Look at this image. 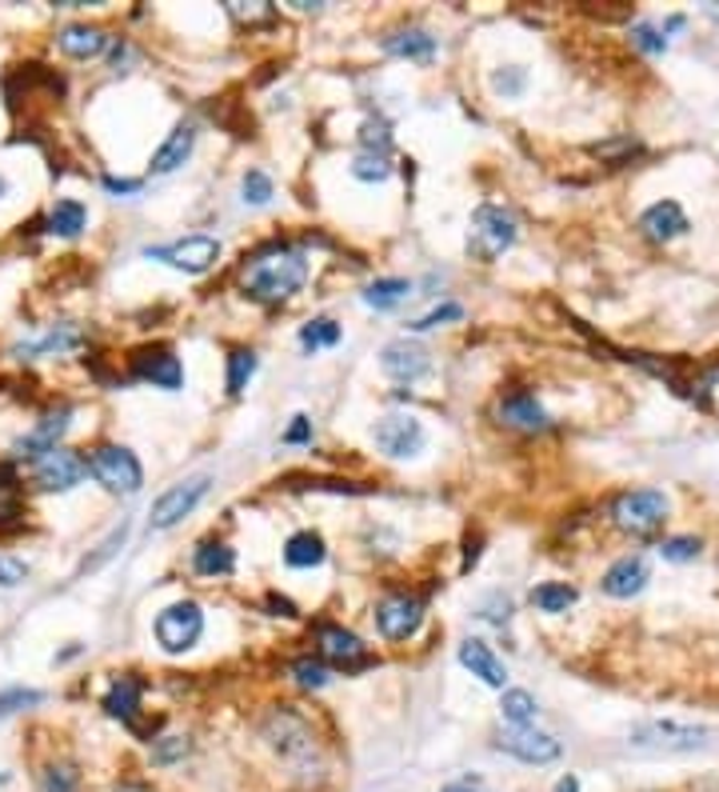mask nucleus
<instances>
[{
	"label": "nucleus",
	"mask_w": 719,
	"mask_h": 792,
	"mask_svg": "<svg viewBox=\"0 0 719 792\" xmlns=\"http://www.w3.org/2000/svg\"><path fill=\"white\" fill-rule=\"evenodd\" d=\"M24 509H20V481L9 464H0V529H17Z\"/></svg>",
	"instance_id": "nucleus-32"
},
{
	"label": "nucleus",
	"mask_w": 719,
	"mask_h": 792,
	"mask_svg": "<svg viewBox=\"0 0 719 792\" xmlns=\"http://www.w3.org/2000/svg\"><path fill=\"white\" fill-rule=\"evenodd\" d=\"M240 281H244L249 297H256V301L264 304H280V301H288L292 292L304 289V281H308V261H304L300 249L272 244V249L256 252V257L244 264Z\"/></svg>",
	"instance_id": "nucleus-1"
},
{
	"label": "nucleus",
	"mask_w": 719,
	"mask_h": 792,
	"mask_svg": "<svg viewBox=\"0 0 719 792\" xmlns=\"http://www.w3.org/2000/svg\"><path fill=\"white\" fill-rule=\"evenodd\" d=\"M124 537H129V524H120V529H117V532H112L109 541L100 544V552H97V557H89V561L80 564V572H92V569H100V564L109 561L112 552H117V549H120V544H124Z\"/></svg>",
	"instance_id": "nucleus-46"
},
{
	"label": "nucleus",
	"mask_w": 719,
	"mask_h": 792,
	"mask_svg": "<svg viewBox=\"0 0 719 792\" xmlns=\"http://www.w3.org/2000/svg\"><path fill=\"white\" fill-rule=\"evenodd\" d=\"M479 616H484V621H492V624H504L512 616V601L496 592V596H488V601L479 604Z\"/></svg>",
	"instance_id": "nucleus-49"
},
{
	"label": "nucleus",
	"mask_w": 719,
	"mask_h": 792,
	"mask_svg": "<svg viewBox=\"0 0 719 792\" xmlns=\"http://www.w3.org/2000/svg\"><path fill=\"white\" fill-rule=\"evenodd\" d=\"M109 192H140V181H120V177H104Z\"/></svg>",
	"instance_id": "nucleus-52"
},
{
	"label": "nucleus",
	"mask_w": 719,
	"mask_h": 792,
	"mask_svg": "<svg viewBox=\"0 0 719 792\" xmlns=\"http://www.w3.org/2000/svg\"><path fill=\"white\" fill-rule=\"evenodd\" d=\"M140 692H144V684H140L136 676H117V681L109 684V692H104V712L120 724H136Z\"/></svg>",
	"instance_id": "nucleus-24"
},
{
	"label": "nucleus",
	"mask_w": 719,
	"mask_h": 792,
	"mask_svg": "<svg viewBox=\"0 0 719 792\" xmlns=\"http://www.w3.org/2000/svg\"><path fill=\"white\" fill-rule=\"evenodd\" d=\"M639 229H644V237H651V241H676V237L688 232V217H683V209H679L676 201H656L651 209H644Z\"/></svg>",
	"instance_id": "nucleus-21"
},
{
	"label": "nucleus",
	"mask_w": 719,
	"mask_h": 792,
	"mask_svg": "<svg viewBox=\"0 0 719 792\" xmlns=\"http://www.w3.org/2000/svg\"><path fill=\"white\" fill-rule=\"evenodd\" d=\"M264 736H269L272 749H276L280 756H304V752H312L308 724H304V716H296L292 709L272 712L269 724H264Z\"/></svg>",
	"instance_id": "nucleus-15"
},
{
	"label": "nucleus",
	"mask_w": 719,
	"mask_h": 792,
	"mask_svg": "<svg viewBox=\"0 0 719 792\" xmlns=\"http://www.w3.org/2000/svg\"><path fill=\"white\" fill-rule=\"evenodd\" d=\"M312 441V421L308 417H292V429L284 432V444H308Z\"/></svg>",
	"instance_id": "nucleus-51"
},
{
	"label": "nucleus",
	"mask_w": 719,
	"mask_h": 792,
	"mask_svg": "<svg viewBox=\"0 0 719 792\" xmlns=\"http://www.w3.org/2000/svg\"><path fill=\"white\" fill-rule=\"evenodd\" d=\"M711 744V729L703 724H679V721H639L628 732L631 752L648 756H679V752H699Z\"/></svg>",
	"instance_id": "nucleus-2"
},
{
	"label": "nucleus",
	"mask_w": 719,
	"mask_h": 792,
	"mask_svg": "<svg viewBox=\"0 0 719 792\" xmlns=\"http://www.w3.org/2000/svg\"><path fill=\"white\" fill-rule=\"evenodd\" d=\"M192 569H196L200 577H229V572L236 569V552L220 541H204L192 552Z\"/></svg>",
	"instance_id": "nucleus-28"
},
{
	"label": "nucleus",
	"mask_w": 719,
	"mask_h": 792,
	"mask_svg": "<svg viewBox=\"0 0 719 792\" xmlns=\"http://www.w3.org/2000/svg\"><path fill=\"white\" fill-rule=\"evenodd\" d=\"M352 177L364 184H379L392 177V161L388 157H376V152H360L356 161H352Z\"/></svg>",
	"instance_id": "nucleus-36"
},
{
	"label": "nucleus",
	"mask_w": 719,
	"mask_h": 792,
	"mask_svg": "<svg viewBox=\"0 0 719 792\" xmlns=\"http://www.w3.org/2000/svg\"><path fill=\"white\" fill-rule=\"evenodd\" d=\"M57 44L72 61H92V57H100V52L109 49V32L97 29V24H64L57 32Z\"/></svg>",
	"instance_id": "nucleus-20"
},
{
	"label": "nucleus",
	"mask_w": 719,
	"mask_h": 792,
	"mask_svg": "<svg viewBox=\"0 0 719 792\" xmlns=\"http://www.w3.org/2000/svg\"><path fill=\"white\" fill-rule=\"evenodd\" d=\"M292 672H296V681L304 684V689H324V684L332 681V672L324 669L320 661H312V656H304V661L292 664Z\"/></svg>",
	"instance_id": "nucleus-45"
},
{
	"label": "nucleus",
	"mask_w": 719,
	"mask_h": 792,
	"mask_svg": "<svg viewBox=\"0 0 719 792\" xmlns=\"http://www.w3.org/2000/svg\"><path fill=\"white\" fill-rule=\"evenodd\" d=\"M439 792H492L488 784L479 781L476 772H464V776H456V781H448Z\"/></svg>",
	"instance_id": "nucleus-50"
},
{
	"label": "nucleus",
	"mask_w": 719,
	"mask_h": 792,
	"mask_svg": "<svg viewBox=\"0 0 719 792\" xmlns=\"http://www.w3.org/2000/svg\"><path fill=\"white\" fill-rule=\"evenodd\" d=\"M29 577V564L20 561V557H4L0 552V589H12V584H20Z\"/></svg>",
	"instance_id": "nucleus-47"
},
{
	"label": "nucleus",
	"mask_w": 719,
	"mask_h": 792,
	"mask_svg": "<svg viewBox=\"0 0 719 792\" xmlns=\"http://www.w3.org/2000/svg\"><path fill=\"white\" fill-rule=\"evenodd\" d=\"M579 592L571 589V584H539V589H531V604H536L539 612H568L571 604H576Z\"/></svg>",
	"instance_id": "nucleus-33"
},
{
	"label": "nucleus",
	"mask_w": 719,
	"mask_h": 792,
	"mask_svg": "<svg viewBox=\"0 0 719 792\" xmlns=\"http://www.w3.org/2000/svg\"><path fill=\"white\" fill-rule=\"evenodd\" d=\"M372 441H376V449L384 452V457H392V461H408V457H416L419 449H424V424L412 417V412H388V417H379L376 429H372Z\"/></svg>",
	"instance_id": "nucleus-7"
},
{
	"label": "nucleus",
	"mask_w": 719,
	"mask_h": 792,
	"mask_svg": "<svg viewBox=\"0 0 719 792\" xmlns=\"http://www.w3.org/2000/svg\"><path fill=\"white\" fill-rule=\"evenodd\" d=\"M269 609L276 612V616H296V604L284 601V596H269Z\"/></svg>",
	"instance_id": "nucleus-53"
},
{
	"label": "nucleus",
	"mask_w": 719,
	"mask_h": 792,
	"mask_svg": "<svg viewBox=\"0 0 719 792\" xmlns=\"http://www.w3.org/2000/svg\"><path fill=\"white\" fill-rule=\"evenodd\" d=\"M499 712H504V721H508L512 729H531L539 704L528 689H504V696H499Z\"/></svg>",
	"instance_id": "nucleus-30"
},
{
	"label": "nucleus",
	"mask_w": 719,
	"mask_h": 792,
	"mask_svg": "<svg viewBox=\"0 0 719 792\" xmlns=\"http://www.w3.org/2000/svg\"><path fill=\"white\" fill-rule=\"evenodd\" d=\"M668 509H671V501L659 489H636V492H624V497H619L611 517H616L619 529L636 532V537H648V532H656L659 524L668 521Z\"/></svg>",
	"instance_id": "nucleus-5"
},
{
	"label": "nucleus",
	"mask_w": 719,
	"mask_h": 792,
	"mask_svg": "<svg viewBox=\"0 0 719 792\" xmlns=\"http://www.w3.org/2000/svg\"><path fill=\"white\" fill-rule=\"evenodd\" d=\"M316 644H320V656L340 669H356V664L368 661V652H364V641H360L356 632L348 629H336V624H324L316 632Z\"/></svg>",
	"instance_id": "nucleus-18"
},
{
	"label": "nucleus",
	"mask_w": 719,
	"mask_h": 792,
	"mask_svg": "<svg viewBox=\"0 0 719 792\" xmlns=\"http://www.w3.org/2000/svg\"><path fill=\"white\" fill-rule=\"evenodd\" d=\"M84 464H89V472L109 492L132 497V492H140V484H144V469H140L136 452L120 449V444H97V449L84 452Z\"/></svg>",
	"instance_id": "nucleus-4"
},
{
	"label": "nucleus",
	"mask_w": 719,
	"mask_h": 792,
	"mask_svg": "<svg viewBox=\"0 0 719 792\" xmlns=\"http://www.w3.org/2000/svg\"><path fill=\"white\" fill-rule=\"evenodd\" d=\"M648 581H651V564L636 552V557H619V561L604 572V592L616 596V601H631V596H639V592L648 589Z\"/></svg>",
	"instance_id": "nucleus-17"
},
{
	"label": "nucleus",
	"mask_w": 719,
	"mask_h": 792,
	"mask_svg": "<svg viewBox=\"0 0 719 792\" xmlns=\"http://www.w3.org/2000/svg\"><path fill=\"white\" fill-rule=\"evenodd\" d=\"M524 84H528V72L519 69V64H508V69L492 72V89H496L499 97H519Z\"/></svg>",
	"instance_id": "nucleus-44"
},
{
	"label": "nucleus",
	"mask_w": 719,
	"mask_h": 792,
	"mask_svg": "<svg viewBox=\"0 0 719 792\" xmlns=\"http://www.w3.org/2000/svg\"><path fill=\"white\" fill-rule=\"evenodd\" d=\"M300 344H304L308 352L332 349V344H340V324L328 321V317H316V321H308L304 329H300Z\"/></svg>",
	"instance_id": "nucleus-34"
},
{
	"label": "nucleus",
	"mask_w": 719,
	"mask_h": 792,
	"mask_svg": "<svg viewBox=\"0 0 719 792\" xmlns=\"http://www.w3.org/2000/svg\"><path fill=\"white\" fill-rule=\"evenodd\" d=\"M84 477H89L84 452H72V449H52L49 457H40V461L32 464V484L44 492H69L77 489Z\"/></svg>",
	"instance_id": "nucleus-10"
},
{
	"label": "nucleus",
	"mask_w": 719,
	"mask_h": 792,
	"mask_svg": "<svg viewBox=\"0 0 719 792\" xmlns=\"http://www.w3.org/2000/svg\"><path fill=\"white\" fill-rule=\"evenodd\" d=\"M556 792H579V781L568 772V776H559L556 781Z\"/></svg>",
	"instance_id": "nucleus-54"
},
{
	"label": "nucleus",
	"mask_w": 719,
	"mask_h": 792,
	"mask_svg": "<svg viewBox=\"0 0 719 792\" xmlns=\"http://www.w3.org/2000/svg\"><path fill=\"white\" fill-rule=\"evenodd\" d=\"M516 232H519L516 217L504 204H479L468 224V257L484 264L499 261L516 244Z\"/></svg>",
	"instance_id": "nucleus-3"
},
{
	"label": "nucleus",
	"mask_w": 719,
	"mask_h": 792,
	"mask_svg": "<svg viewBox=\"0 0 719 792\" xmlns=\"http://www.w3.org/2000/svg\"><path fill=\"white\" fill-rule=\"evenodd\" d=\"M376 624L384 641H408L424 624V601L412 592H392L376 604Z\"/></svg>",
	"instance_id": "nucleus-11"
},
{
	"label": "nucleus",
	"mask_w": 719,
	"mask_h": 792,
	"mask_svg": "<svg viewBox=\"0 0 719 792\" xmlns=\"http://www.w3.org/2000/svg\"><path fill=\"white\" fill-rule=\"evenodd\" d=\"M44 701V696H40L37 689H4L0 692V721H4V716H12V712H20V709H32V704H40Z\"/></svg>",
	"instance_id": "nucleus-43"
},
{
	"label": "nucleus",
	"mask_w": 719,
	"mask_h": 792,
	"mask_svg": "<svg viewBox=\"0 0 719 792\" xmlns=\"http://www.w3.org/2000/svg\"><path fill=\"white\" fill-rule=\"evenodd\" d=\"M459 664H464L476 681L488 684V689H504V684H508V669H504V661H499L496 652H492L484 641L459 644Z\"/></svg>",
	"instance_id": "nucleus-19"
},
{
	"label": "nucleus",
	"mask_w": 719,
	"mask_h": 792,
	"mask_svg": "<svg viewBox=\"0 0 719 792\" xmlns=\"http://www.w3.org/2000/svg\"><path fill=\"white\" fill-rule=\"evenodd\" d=\"M209 477H192V481H180L172 484L169 492H160V501L152 504L149 521L152 529H172V524H180L184 517H192L196 512V504L209 497Z\"/></svg>",
	"instance_id": "nucleus-12"
},
{
	"label": "nucleus",
	"mask_w": 719,
	"mask_h": 792,
	"mask_svg": "<svg viewBox=\"0 0 719 792\" xmlns=\"http://www.w3.org/2000/svg\"><path fill=\"white\" fill-rule=\"evenodd\" d=\"M117 792H149V789H144V784H120Z\"/></svg>",
	"instance_id": "nucleus-56"
},
{
	"label": "nucleus",
	"mask_w": 719,
	"mask_h": 792,
	"mask_svg": "<svg viewBox=\"0 0 719 792\" xmlns=\"http://www.w3.org/2000/svg\"><path fill=\"white\" fill-rule=\"evenodd\" d=\"M189 752H192L189 736H160V741H152V764H176Z\"/></svg>",
	"instance_id": "nucleus-40"
},
{
	"label": "nucleus",
	"mask_w": 719,
	"mask_h": 792,
	"mask_svg": "<svg viewBox=\"0 0 719 792\" xmlns=\"http://www.w3.org/2000/svg\"><path fill=\"white\" fill-rule=\"evenodd\" d=\"M459 317H464V309H459L456 301H444V304H436L432 312H424V317H416L408 329L412 332H428V329H439V324H448V321H459Z\"/></svg>",
	"instance_id": "nucleus-41"
},
{
	"label": "nucleus",
	"mask_w": 719,
	"mask_h": 792,
	"mask_svg": "<svg viewBox=\"0 0 719 792\" xmlns=\"http://www.w3.org/2000/svg\"><path fill=\"white\" fill-rule=\"evenodd\" d=\"M699 549H703V544H699L696 537H668V541L659 544V557H664V561H676V564H688L699 557Z\"/></svg>",
	"instance_id": "nucleus-42"
},
{
	"label": "nucleus",
	"mask_w": 719,
	"mask_h": 792,
	"mask_svg": "<svg viewBox=\"0 0 719 792\" xmlns=\"http://www.w3.org/2000/svg\"><path fill=\"white\" fill-rule=\"evenodd\" d=\"M9 192H12L9 177H4V172H0V201H4V197H9Z\"/></svg>",
	"instance_id": "nucleus-55"
},
{
	"label": "nucleus",
	"mask_w": 719,
	"mask_h": 792,
	"mask_svg": "<svg viewBox=\"0 0 719 792\" xmlns=\"http://www.w3.org/2000/svg\"><path fill=\"white\" fill-rule=\"evenodd\" d=\"M204 636V612L196 601H176L156 616V641L164 652H189Z\"/></svg>",
	"instance_id": "nucleus-6"
},
{
	"label": "nucleus",
	"mask_w": 719,
	"mask_h": 792,
	"mask_svg": "<svg viewBox=\"0 0 719 792\" xmlns=\"http://www.w3.org/2000/svg\"><path fill=\"white\" fill-rule=\"evenodd\" d=\"M240 192H244V204H269L276 189H272V177L264 169H249L240 181Z\"/></svg>",
	"instance_id": "nucleus-38"
},
{
	"label": "nucleus",
	"mask_w": 719,
	"mask_h": 792,
	"mask_svg": "<svg viewBox=\"0 0 719 792\" xmlns=\"http://www.w3.org/2000/svg\"><path fill=\"white\" fill-rule=\"evenodd\" d=\"M69 424H72V409H69V404L49 409L37 424H32L29 432H24V437H17V441H12V457H17V461H32V464H37L40 457H49L52 449H60V437L69 432Z\"/></svg>",
	"instance_id": "nucleus-9"
},
{
	"label": "nucleus",
	"mask_w": 719,
	"mask_h": 792,
	"mask_svg": "<svg viewBox=\"0 0 719 792\" xmlns=\"http://www.w3.org/2000/svg\"><path fill=\"white\" fill-rule=\"evenodd\" d=\"M360 149L376 152V157H388L392 149V129L384 121H364L360 124Z\"/></svg>",
	"instance_id": "nucleus-39"
},
{
	"label": "nucleus",
	"mask_w": 719,
	"mask_h": 792,
	"mask_svg": "<svg viewBox=\"0 0 719 792\" xmlns=\"http://www.w3.org/2000/svg\"><path fill=\"white\" fill-rule=\"evenodd\" d=\"M324 557H328V549H324L320 532H296L284 544V564L288 569H316V564H324Z\"/></svg>",
	"instance_id": "nucleus-27"
},
{
	"label": "nucleus",
	"mask_w": 719,
	"mask_h": 792,
	"mask_svg": "<svg viewBox=\"0 0 719 792\" xmlns=\"http://www.w3.org/2000/svg\"><path fill=\"white\" fill-rule=\"evenodd\" d=\"M379 369L388 372L392 381L412 384L432 369V352L424 349V344L408 341V337H399V341L384 344V352H379Z\"/></svg>",
	"instance_id": "nucleus-13"
},
{
	"label": "nucleus",
	"mask_w": 719,
	"mask_h": 792,
	"mask_svg": "<svg viewBox=\"0 0 719 792\" xmlns=\"http://www.w3.org/2000/svg\"><path fill=\"white\" fill-rule=\"evenodd\" d=\"M77 784H80L77 764L57 761V764H49V769L40 772V792H77Z\"/></svg>",
	"instance_id": "nucleus-37"
},
{
	"label": "nucleus",
	"mask_w": 719,
	"mask_h": 792,
	"mask_svg": "<svg viewBox=\"0 0 719 792\" xmlns=\"http://www.w3.org/2000/svg\"><path fill=\"white\" fill-rule=\"evenodd\" d=\"M408 297H412V281H404V277H379V281H372L368 289H364V304L376 312L396 309V304H404Z\"/></svg>",
	"instance_id": "nucleus-29"
},
{
	"label": "nucleus",
	"mask_w": 719,
	"mask_h": 792,
	"mask_svg": "<svg viewBox=\"0 0 719 792\" xmlns=\"http://www.w3.org/2000/svg\"><path fill=\"white\" fill-rule=\"evenodd\" d=\"M220 241L216 237H184V241H172V244H160V249H149L144 257L149 261H164L169 269L176 272H209L212 264L220 261Z\"/></svg>",
	"instance_id": "nucleus-8"
},
{
	"label": "nucleus",
	"mask_w": 719,
	"mask_h": 792,
	"mask_svg": "<svg viewBox=\"0 0 719 792\" xmlns=\"http://www.w3.org/2000/svg\"><path fill=\"white\" fill-rule=\"evenodd\" d=\"M49 232L52 237H64V241H72V237H80V232L89 229V209L80 201H72V197H64V201H57L49 209Z\"/></svg>",
	"instance_id": "nucleus-26"
},
{
	"label": "nucleus",
	"mask_w": 719,
	"mask_h": 792,
	"mask_svg": "<svg viewBox=\"0 0 719 792\" xmlns=\"http://www.w3.org/2000/svg\"><path fill=\"white\" fill-rule=\"evenodd\" d=\"M192 149H196V124H176V129L169 132V141L160 144L156 157H152V177L176 172L180 164L192 157Z\"/></svg>",
	"instance_id": "nucleus-23"
},
{
	"label": "nucleus",
	"mask_w": 719,
	"mask_h": 792,
	"mask_svg": "<svg viewBox=\"0 0 719 792\" xmlns=\"http://www.w3.org/2000/svg\"><path fill=\"white\" fill-rule=\"evenodd\" d=\"M132 372H136L140 381L156 384V389L164 392H176L180 384H184V364H180V357H172L169 349H140L136 357H132Z\"/></svg>",
	"instance_id": "nucleus-16"
},
{
	"label": "nucleus",
	"mask_w": 719,
	"mask_h": 792,
	"mask_svg": "<svg viewBox=\"0 0 719 792\" xmlns=\"http://www.w3.org/2000/svg\"><path fill=\"white\" fill-rule=\"evenodd\" d=\"M499 421L512 424V429L539 432V429H548V412H544V404H539L531 392H508V397L499 401Z\"/></svg>",
	"instance_id": "nucleus-22"
},
{
	"label": "nucleus",
	"mask_w": 719,
	"mask_h": 792,
	"mask_svg": "<svg viewBox=\"0 0 719 792\" xmlns=\"http://www.w3.org/2000/svg\"><path fill=\"white\" fill-rule=\"evenodd\" d=\"M384 52L404 57V61L428 64L432 57H436V37L424 29H399V32H392V37H384Z\"/></svg>",
	"instance_id": "nucleus-25"
},
{
	"label": "nucleus",
	"mask_w": 719,
	"mask_h": 792,
	"mask_svg": "<svg viewBox=\"0 0 719 792\" xmlns=\"http://www.w3.org/2000/svg\"><path fill=\"white\" fill-rule=\"evenodd\" d=\"M631 41H636L644 52H664V49H668V37H659V29H651V24H636V29H631Z\"/></svg>",
	"instance_id": "nucleus-48"
},
{
	"label": "nucleus",
	"mask_w": 719,
	"mask_h": 792,
	"mask_svg": "<svg viewBox=\"0 0 719 792\" xmlns=\"http://www.w3.org/2000/svg\"><path fill=\"white\" fill-rule=\"evenodd\" d=\"M252 372H256V352L252 349H236L229 357V392L232 397H240V392L249 389Z\"/></svg>",
	"instance_id": "nucleus-35"
},
{
	"label": "nucleus",
	"mask_w": 719,
	"mask_h": 792,
	"mask_svg": "<svg viewBox=\"0 0 719 792\" xmlns=\"http://www.w3.org/2000/svg\"><path fill=\"white\" fill-rule=\"evenodd\" d=\"M496 749L508 752V756H516V761H524V764L559 761V741L551 736V732H539V729H508L496 741Z\"/></svg>",
	"instance_id": "nucleus-14"
},
{
	"label": "nucleus",
	"mask_w": 719,
	"mask_h": 792,
	"mask_svg": "<svg viewBox=\"0 0 719 792\" xmlns=\"http://www.w3.org/2000/svg\"><path fill=\"white\" fill-rule=\"evenodd\" d=\"M84 341L72 324H60V329H49L40 341H29V344H20V352H24V361H32V357H52V352H69V349H77V344Z\"/></svg>",
	"instance_id": "nucleus-31"
}]
</instances>
